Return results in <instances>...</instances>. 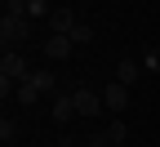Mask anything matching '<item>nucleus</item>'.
Listing matches in <instances>:
<instances>
[{
  "instance_id": "f3484780",
  "label": "nucleus",
  "mask_w": 160,
  "mask_h": 147,
  "mask_svg": "<svg viewBox=\"0 0 160 147\" xmlns=\"http://www.w3.org/2000/svg\"><path fill=\"white\" fill-rule=\"evenodd\" d=\"M107 147H125V143H107Z\"/></svg>"
},
{
  "instance_id": "20e7f679",
  "label": "nucleus",
  "mask_w": 160,
  "mask_h": 147,
  "mask_svg": "<svg viewBox=\"0 0 160 147\" xmlns=\"http://www.w3.org/2000/svg\"><path fill=\"white\" fill-rule=\"evenodd\" d=\"M80 23V13L76 9H67V5H53V13H49V36H71V27Z\"/></svg>"
},
{
  "instance_id": "dca6fc26",
  "label": "nucleus",
  "mask_w": 160,
  "mask_h": 147,
  "mask_svg": "<svg viewBox=\"0 0 160 147\" xmlns=\"http://www.w3.org/2000/svg\"><path fill=\"white\" fill-rule=\"evenodd\" d=\"M27 9V0H5V13H22Z\"/></svg>"
},
{
  "instance_id": "f257e3e1",
  "label": "nucleus",
  "mask_w": 160,
  "mask_h": 147,
  "mask_svg": "<svg viewBox=\"0 0 160 147\" xmlns=\"http://www.w3.org/2000/svg\"><path fill=\"white\" fill-rule=\"evenodd\" d=\"M31 18L27 13H5L0 18V40H5V49H18V45H27L31 40Z\"/></svg>"
},
{
  "instance_id": "f03ea898",
  "label": "nucleus",
  "mask_w": 160,
  "mask_h": 147,
  "mask_svg": "<svg viewBox=\"0 0 160 147\" xmlns=\"http://www.w3.org/2000/svg\"><path fill=\"white\" fill-rule=\"evenodd\" d=\"M27 76H31L27 58L18 54V49H5V58H0V80H9V85H22Z\"/></svg>"
},
{
  "instance_id": "9b49d317",
  "label": "nucleus",
  "mask_w": 160,
  "mask_h": 147,
  "mask_svg": "<svg viewBox=\"0 0 160 147\" xmlns=\"http://www.w3.org/2000/svg\"><path fill=\"white\" fill-rule=\"evenodd\" d=\"M102 134H107V143H125V138H129V125H125V120H111Z\"/></svg>"
},
{
  "instance_id": "2eb2a0df",
  "label": "nucleus",
  "mask_w": 160,
  "mask_h": 147,
  "mask_svg": "<svg viewBox=\"0 0 160 147\" xmlns=\"http://www.w3.org/2000/svg\"><path fill=\"white\" fill-rule=\"evenodd\" d=\"M142 67H147V71H160V49H151V54L142 58Z\"/></svg>"
},
{
  "instance_id": "6e6552de",
  "label": "nucleus",
  "mask_w": 160,
  "mask_h": 147,
  "mask_svg": "<svg viewBox=\"0 0 160 147\" xmlns=\"http://www.w3.org/2000/svg\"><path fill=\"white\" fill-rule=\"evenodd\" d=\"M13 98H18V107H36V102H40V89L31 85V80H22V85L13 89Z\"/></svg>"
},
{
  "instance_id": "f8f14e48",
  "label": "nucleus",
  "mask_w": 160,
  "mask_h": 147,
  "mask_svg": "<svg viewBox=\"0 0 160 147\" xmlns=\"http://www.w3.org/2000/svg\"><path fill=\"white\" fill-rule=\"evenodd\" d=\"M27 80H31V85H36L40 94H53V76H49V71H31Z\"/></svg>"
},
{
  "instance_id": "0eeeda50",
  "label": "nucleus",
  "mask_w": 160,
  "mask_h": 147,
  "mask_svg": "<svg viewBox=\"0 0 160 147\" xmlns=\"http://www.w3.org/2000/svg\"><path fill=\"white\" fill-rule=\"evenodd\" d=\"M49 116H53L58 125H67L71 116H80V112H76V98H71V89H67V94H53V107H49Z\"/></svg>"
},
{
  "instance_id": "9d476101",
  "label": "nucleus",
  "mask_w": 160,
  "mask_h": 147,
  "mask_svg": "<svg viewBox=\"0 0 160 147\" xmlns=\"http://www.w3.org/2000/svg\"><path fill=\"white\" fill-rule=\"evenodd\" d=\"M27 18H31V23H40V18H45V23H49V13H53V5H49V0H27V9H22Z\"/></svg>"
},
{
  "instance_id": "39448f33",
  "label": "nucleus",
  "mask_w": 160,
  "mask_h": 147,
  "mask_svg": "<svg viewBox=\"0 0 160 147\" xmlns=\"http://www.w3.org/2000/svg\"><path fill=\"white\" fill-rule=\"evenodd\" d=\"M40 49H45L49 62H67L76 45H71V36H45V40H40Z\"/></svg>"
},
{
  "instance_id": "ddd939ff",
  "label": "nucleus",
  "mask_w": 160,
  "mask_h": 147,
  "mask_svg": "<svg viewBox=\"0 0 160 147\" xmlns=\"http://www.w3.org/2000/svg\"><path fill=\"white\" fill-rule=\"evenodd\" d=\"M89 40H93V27L89 23H76L71 27V45H89Z\"/></svg>"
},
{
  "instance_id": "423d86ee",
  "label": "nucleus",
  "mask_w": 160,
  "mask_h": 147,
  "mask_svg": "<svg viewBox=\"0 0 160 147\" xmlns=\"http://www.w3.org/2000/svg\"><path fill=\"white\" fill-rule=\"evenodd\" d=\"M102 102H107V112H125V107H129V85L111 80V85L102 89Z\"/></svg>"
},
{
  "instance_id": "4468645a",
  "label": "nucleus",
  "mask_w": 160,
  "mask_h": 147,
  "mask_svg": "<svg viewBox=\"0 0 160 147\" xmlns=\"http://www.w3.org/2000/svg\"><path fill=\"white\" fill-rule=\"evenodd\" d=\"M0 138H5V143H13V138H18V125H13L9 116H5V120H0Z\"/></svg>"
},
{
  "instance_id": "7ed1b4c3",
  "label": "nucleus",
  "mask_w": 160,
  "mask_h": 147,
  "mask_svg": "<svg viewBox=\"0 0 160 147\" xmlns=\"http://www.w3.org/2000/svg\"><path fill=\"white\" fill-rule=\"evenodd\" d=\"M71 98H76V112H80V116H98V112H107L102 94L89 89V85H76V89H71Z\"/></svg>"
},
{
  "instance_id": "1a4fd4ad",
  "label": "nucleus",
  "mask_w": 160,
  "mask_h": 147,
  "mask_svg": "<svg viewBox=\"0 0 160 147\" xmlns=\"http://www.w3.org/2000/svg\"><path fill=\"white\" fill-rule=\"evenodd\" d=\"M116 80L133 89V80H138V62H133V58H120V67H116Z\"/></svg>"
}]
</instances>
